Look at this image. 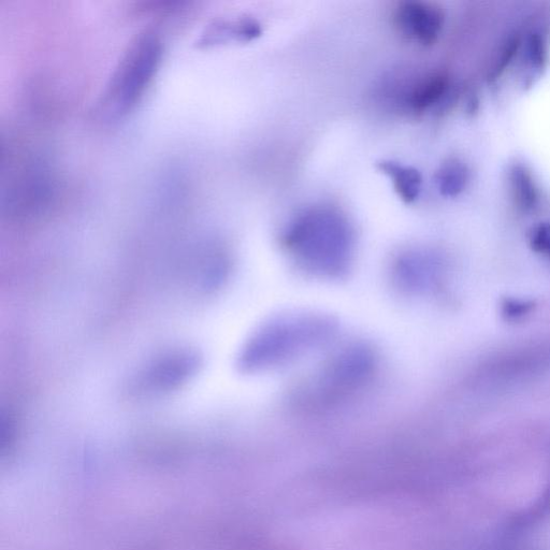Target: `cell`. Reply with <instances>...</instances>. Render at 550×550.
Segmentation results:
<instances>
[{"instance_id":"2","label":"cell","mask_w":550,"mask_h":550,"mask_svg":"<svg viewBox=\"0 0 550 550\" xmlns=\"http://www.w3.org/2000/svg\"><path fill=\"white\" fill-rule=\"evenodd\" d=\"M397 24L404 35L429 46L441 34L444 18L442 12L424 3H405L397 12Z\"/></svg>"},{"instance_id":"8","label":"cell","mask_w":550,"mask_h":550,"mask_svg":"<svg viewBox=\"0 0 550 550\" xmlns=\"http://www.w3.org/2000/svg\"><path fill=\"white\" fill-rule=\"evenodd\" d=\"M534 302L520 298H505L501 303V313L506 321L517 322L523 320L534 310Z\"/></svg>"},{"instance_id":"11","label":"cell","mask_w":550,"mask_h":550,"mask_svg":"<svg viewBox=\"0 0 550 550\" xmlns=\"http://www.w3.org/2000/svg\"><path fill=\"white\" fill-rule=\"evenodd\" d=\"M518 48H519L518 39L513 40L509 43V46L505 48L501 56V60L499 64L494 69V71H492L491 76L494 77L492 79H496L497 77H499L502 74V72L505 70L506 66H509Z\"/></svg>"},{"instance_id":"7","label":"cell","mask_w":550,"mask_h":550,"mask_svg":"<svg viewBox=\"0 0 550 550\" xmlns=\"http://www.w3.org/2000/svg\"><path fill=\"white\" fill-rule=\"evenodd\" d=\"M529 65L537 70L543 69L547 62V43L541 33H533L527 40L526 50Z\"/></svg>"},{"instance_id":"5","label":"cell","mask_w":550,"mask_h":550,"mask_svg":"<svg viewBox=\"0 0 550 550\" xmlns=\"http://www.w3.org/2000/svg\"><path fill=\"white\" fill-rule=\"evenodd\" d=\"M450 81L444 75L432 76L418 84L409 99L410 106L416 112H423L439 103L447 93Z\"/></svg>"},{"instance_id":"4","label":"cell","mask_w":550,"mask_h":550,"mask_svg":"<svg viewBox=\"0 0 550 550\" xmlns=\"http://www.w3.org/2000/svg\"><path fill=\"white\" fill-rule=\"evenodd\" d=\"M510 184L515 204L520 210L528 212L538 206V187L526 167L515 165L511 168Z\"/></svg>"},{"instance_id":"10","label":"cell","mask_w":550,"mask_h":550,"mask_svg":"<svg viewBox=\"0 0 550 550\" xmlns=\"http://www.w3.org/2000/svg\"><path fill=\"white\" fill-rule=\"evenodd\" d=\"M550 513V486L544 491L542 497L533 504L523 516H520V525L534 523Z\"/></svg>"},{"instance_id":"6","label":"cell","mask_w":550,"mask_h":550,"mask_svg":"<svg viewBox=\"0 0 550 550\" xmlns=\"http://www.w3.org/2000/svg\"><path fill=\"white\" fill-rule=\"evenodd\" d=\"M469 181V170L459 159L447 161L439 170L437 183L445 197H456L465 191Z\"/></svg>"},{"instance_id":"1","label":"cell","mask_w":550,"mask_h":550,"mask_svg":"<svg viewBox=\"0 0 550 550\" xmlns=\"http://www.w3.org/2000/svg\"><path fill=\"white\" fill-rule=\"evenodd\" d=\"M287 244L300 263L320 273H338L349 262L351 237L339 216L312 212L293 225Z\"/></svg>"},{"instance_id":"9","label":"cell","mask_w":550,"mask_h":550,"mask_svg":"<svg viewBox=\"0 0 550 550\" xmlns=\"http://www.w3.org/2000/svg\"><path fill=\"white\" fill-rule=\"evenodd\" d=\"M529 244L534 252L550 258V223H541L532 228Z\"/></svg>"},{"instance_id":"3","label":"cell","mask_w":550,"mask_h":550,"mask_svg":"<svg viewBox=\"0 0 550 550\" xmlns=\"http://www.w3.org/2000/svg\"><path fill=\"white\" fill-rule=\"evenodd\" d=\"M378 166L385 175L394 180L396 191L404 202L411 204L417 199L422 187L421 173L392 161H383Z\"/></svg>"}]
</instances>
